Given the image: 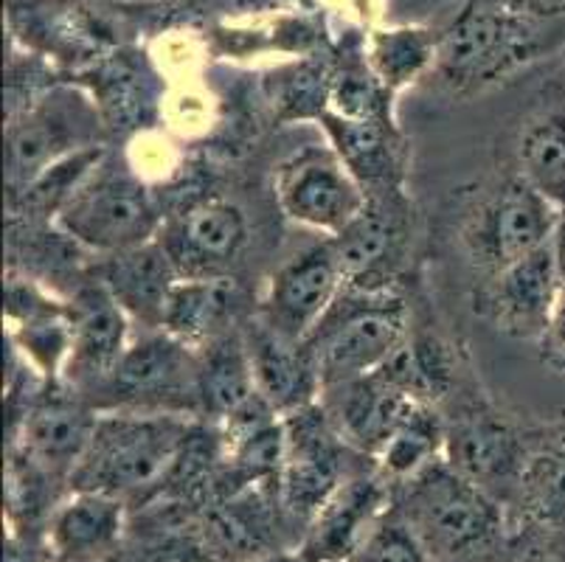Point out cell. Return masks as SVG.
Listing matches in <instances>:
<instances>
[{"label": "cell", "mask_w": 565, "mask_h": 562, "mask_svg": "<svg viewBox=\"0 0 565 562\" xmlns=\"http://www.w3.org/2000/svg\"><path fill=\"white\" fill-rule=\"evenodd\" d=\"M565 43V20H537L501 0H470L436 43V65L454 91H476Z\"/></svg>", "instance_id": "6da1fadb"}, {"label": "cell", "mask_w": 565, "mask_h": 562, "mask_svg": "<svg viewBox=\"0 0 565 562\" xmlns=\"http://www.w3.org/2000/svg\"><path fill=\"white\" fill-rule=\"evenodd\" d=\"M189 431L192 425L181 414L121 411L99 416L94 439L71 473V487L74 492L113 495L118 501L158 487L169 478Z\"/></svg>", "instance_id": "7a4b0ae2"}, {"label": "cell", "mask_w": 565, "mask_h": 562, "mask_svg": "<svg viewBox=\"0 0 565 562\" xmlns=\"http://www.w3.org/2000/svg\"><path fill=\"white\" fill-rule=\"evenodd\" d=\"M408 484V523L428 549L470 554L501 532L495 501L454 464H428Z\"/></svg>", "instance_id": "3957f363"}, {"label": "cell", "mask_w": 565, "mask_h": 562, "mask_svg": "<svg viewBox=\"0 0 565 562\" xmlns=\"http://www.w3.org/2000/svg\"><path fill=\"white\" fill-rule=\"evenodd\" d=\"M56 225L76 245L96 254H121L156 240L158 211L150 192L125 172L85 178L56 211Z\"/></svg>", "instance_id": "277c9868"}, {"label": "cell", "mask_w": 565, "mask_h": 562, "mask_svg": "<svg viewBox=\"0 0 565 562\" xmlns=\"http://www.w3.org/2000/svg\"><path fill=\"white\" fill-rule=\"evenodd\" d=\"M559 214L563 209L537 192L523 174L503 180L467 225V251L476 265L495 276L503 267L554 242Z\"/></svg>", "instance_id": "5b68a950"}, {"label": "cell", "mask_w": 565, "mask_h": 562, "mask_svg": "<svg viewBox=\"0 0 565 562\" xmlns=\"http://www.w3.org/2000/svg\"><path fill=\"white\" fill-rule=\"evenodd\" d=\"M90 147H96V113L76 93H49L9 124V189L18 198L51 167Z\"/></svg>", "instance_id": "8992f818"}, {"label": "cell", "mask_w": 565, "mask_h": 562, "mask_svg": "<svg viewBox=\"0 0 565 562\" xmlns=\"http://www.w3.org/2000/svg\"><path fill=\"white\" fill-rule=\"evenodd\" d=\"M186 343L167 335H147L127 347L105 389L113 405L152 414H178L200 402V360Z\"/></svg>", "instance_id": "52a82bcc"}, {"label": "cell", "mask_w": 565, "mask_h": 562, "mask_svg": "<svg viewBox=\"0 0 565 562\" xmlns=\"http://www.w3.org/2000/svg\"><path fill=\"white\" fill-rule=\"evenodd\" d=\"M323 389L352 383L383 369L405 343V309L399 301L352 307L332 327H318L310 340Z\"/></svg>", "instance_id": "ba28073f"}, {"label": "cell", "mask_w": 565, "mask_h": 562, "mask_svg": "<svg viewBox=\"0 0 565 562\" xmlns=\"http://www.w3.org/2000/svg\"><path fill=\"white\" fill-rule=\"evenodd\" d=\"M276 198L290 220L338 236L369 205L363 185L341 155L330 149H301L279 167Z\"/></svg>", "instance_id": "9c48e42d"}, {"label": "cell", "mask_w": 565, "mask_h": 562, "mask_svg": "<svg viewBox=\"0 0 565 562\" xmlns=\"http://www.w3.org/2000/svg\"><path fill=\"white\" fill-rule=\"evenodd\" d=\"M285 436V462L276 478L279 501L292 518L312 520L343 484V439L316 405L287 414Z\"/></svg>", "instance_id": "30bf717a"}, {"label": "cell", "mask_w": 565, "mask_h": 562, "mask_svg": "<svg viewBox=\"0 0 565 562\" xmlns=\"http://www.w3.org/2000/svg\"><path fill=\"white\" fill-rule=\"evenodd\" d=\"M341 282L343 267L335 245L323 242L310 247L270 278L262 321L290 340H310L323 318L330 316Z\"/></svg>", "instance_id": "8fae6325"}, {"label": "cell", "mask_w": 565, "mask_h": 562, "mask_svg": "<svg viewBox=\"0 0 565 562\" xmlns=\"http://www.w3.org/2000/svg\"><path fill=\"white\" fill-rule=\"evenodd\" d=\"M563 273H559L554 242L537 247L515 265L490 276L484 307L498 329L510 338L543 340L554 304H557Z\"/></svg>", "instance_id": "7c38bea8"}, {"label": "cell", "mask_w": 565, "mask_h": 562, "mask_svg": "<svg viewBox=\"0 0 565 562\" xmlns=\"http://www.w3.org/2000/svg\"><path fill=\"white\" fill-rule=\"evenodd\" d=\"M158 242L181 278H214L243 254L248 223L234 203L203 200L169 223Z\"/></svg>", "instance_id": "4fadbf2b"}, {"label": "cell", "mask_w": 565, "mask_h": 562, "mask_svg": "<svg viewBox=\"0 0 565 562\" xmlns=\"http://www.w3.org/2000/svg\"><path fill=\"white\" fill-rule=\"evenodd\" d=\"M71 329L68 374L74 383L105 385L127 352V312L96 278L74 293L65 307Z\"/></svg>", "instance_id": "5bb4252c"}, {"label": "cell", "mask_w": 565, "mask_h": 562, "mask_svg": "<svg viewBox=\"0 0 565 562\" xmlns=\"http://www.w3.org/2000/svg\"><path fill=\"white\" fill-rule=\"evenodd\" d=\"M245 347L254 365L256 391L276 414L287 416L312 405V396L323 385L307 340L285 338L262 321L248 332Z\"/></svg>", "instance_id": "9a60e30c"}, {"label": "cell", "mask_w": 565, "mask_h": 562, "mask_svg": "<svg viewBox=\"0 0 565 562\" xmlns=\"http://www.w3.org/2000/svg\"><path fill=\"white\" fill-rule=\"evenodd\" d=\"M385 487L377 478H349L310 520L301 554L307 562H347L377 526Z\"/></svg>", "instance_id": "2e32d148"}, {"label": "cell", "mask_w": 565, "mask_h": 562, "mask_svg": "<svg viewBox=\"0 0 565 562\" xmlns=\"http://www.w3.org/2000/svg\"><path fill=\"white\" fill-rule=\"evenodd\" d=\"M178 278L181 276L158 240L107 256L99 271V282L127 318H136L147 329H161L163 307Z\"/></svg>", "instance_id": "e0dca14e"}, {"label": "cell", "mask_w": 565, "mask_h": 562, "mask_svg": "<svg viewBox=\"0 0 565 562\" xmlns=\"http://www.w3.org/2000/svg\"><path fill=\"white\" fill-rule=\"evenodd\" d=\"M445 447L448 464H454L461 476L484 487L487 481L521 476L526 456L518 442L515 431L498 414L484 409H467L445 427Z\"/></svg>", "instance_id": "ac0fdd59"}, {"label": "cell", "mask_w": 565, "mask_h": 562, "mask_svg": "<svg viewBox=\"0 0 565 562\" xmlns=\"http://www.w3.org/2000/svg\"><path fill=\"white\" fill-rule=\"evenodd\" d=\"M99 416L74 394L49 391L34 402L23 420L25 456L45 470H68L79 464L94 439Z\"/></svg>", "instance_id": "d6986e66"}, {"label": "cell", "mask_w": 565, "mask_h": 562, "mask_svg": "<svg viewBox=\"0 0 565 562\" xmlns=\"http://www.w3.org/2000/svg\"><path fill=\"white\" fill-rule=\"evenodd\" d=\"M335 389H341V396L335 400V422L341 439L372 456L383 450L394 427L416 402L394 380L385 378L383 371L335 385Z\"/></svg>", "instance_id": "ffe728a7"}, {"label": "cell", "mask_w": 565, "mask_h": 562, "mask_svg": "<svg viewBox=\"0 0 565 562\" xmlns=\"http://www.w3.org/2000/svg\"><path fill=\"white\" fill-rule=\"evenodd\" d=\"M125 509L113 495L76 492L51 523V543L65 562H87L110 549L121 532Z\"/></svg>", "instance_id": "44dd1931"}, {"label": "cell", "mask_w": 565, "mask_h": 562, "mask_svg": "<svg viewBox=\"0 0 565 562\" xmlns=\"http://www.w3.org/2000/svg\"><path fill=\"white\" fill-rule=\"evenodd\" d=\"M200 405L205 414L234 416L245 409L259 391H256L254 365L245 340L217 338L200 358Z\"/></svg>", "instance_id": "7402d4cb"}, {"label": "cell", "mask_w": 565, "mask_h": 562, "mask_svg": "<svg viewBox=\"0 0 565 562\" xmlns=\"http://www.w3.org/2000/svg\"><path fill=\"white\" fill-rule=\"evenodd\" d=\"M234 287L228 278H178L163 307L161 329L181 343L209 340L231 309Z\"/></svg>", "instance_id": "603a6c76"}, {"label": "cell", "mask_w": 565, "mask_h": 562, "mask_svg": "<svg viewBox=\"0 0 565 562\" xmlns=\"http://www.w3.org/2000/svg\"><path fill=\"white\" fill-rule=\"evenodd\" d=\"M518 163L523 178L565 211V107L526 124L518 141Z\"/></svg>", "instance_id": "cb8c5ba5"}, {"label": "cell", "mask_w": 565, "mask_h": 562, "mask_svg": "<svg viewBox=\"0 0 565 562\" xmlns=\"http://www.w3.org/2000/svg\"><path fill=\"white\" fill-rule=\"evenodd\" d=\"M441 445H445L441 422L436 420V414H430L425 402H414L408 414L394 427L383 450L377 453L380 467L385 470V476L414 478L428 464H434Z\"/></svg>", "instance_id": "d4e9b609"}, {"label": "cell", "mask_w": 565, "mask_h": 562, "mask_svg": "<svg viewBox=\"0 0 565 562\" xmlns=\"http://www.w3.org/2000/svg\"><path fill=\"white\" fill-rule=\"evenodd\" d=\"M392 220L380 209H374V205H366L363 214L349 229L332 236L338 262L343 267V278L358 285L361 278L374 276L385 265V256H388V247H392Z\"/></svg>", "instance_id": "484cf974"}, {"label": "cell", "mask_w": 565, "mask_h": 562, "mask_svg": "<svg viewBox=\"0 0 565 562\" xmlns=\"http://www.w3.org/2000/svg\"><path fill=\"white\" fill-rule=\"evenodd\" d=\"M521 489L529 509L541 520H565V433L543 442L521 470Z\"/></svg>", "instance_id": "4316f807"}, {"label": "cell", "mask_w": 565, "mask_h": 562, "mask_svg": "<svg viewBox=\"0 0 565 562\" xmlns=\"http://www.w3.org/2000/svg\"><path fill=\"white\" fill-rule=\"evenodd\" d=\"M372 68L388 87L408 85L419 71L436 60V43L423 29L377 31L369 45Z\"/></svg>", "instance_id": "83f0119b"}, {"label": "cell", "mask_w": 565, "mask_h": 562, "mask_svg": "<svg viewBox=\"0 0 565 562\" xmlns=\"http://www.w3.org/2000/svg\"><path fill=\"white\" fill-rule=\"evenodd\" d=\"M347 562H428V545L408 520L380 518Z\"/></svg>", "instance_id": "f1b7e54d"}, {"label": "cell", "mask_w": 565, "mask_h": 562, "mask_svg": "<svg viewBox=\"0 0 565 562\" xmlns=\"http://www.w3.org/2000/svg\"><path fill=\"white\" fill-rule=\"evenodd\" d=\"M543 352H546L548 363L565 365V278L559 285L557 304H554L552 321H548L546 335H543Z\"/></svg>", "instance_id": "f546056e"}, {"label": "cell", "mask_w": 565, "mask_h": 562, "mask_svg": "<svg viewBox=\"0 0 565 562\" xmlns=\"http://www.w3.org/2000/svg\"><path fill=\"white\" fill-rule=\"evenodd\" d=\"M503 7L537 20H565V0H501Z\"/></svg>", "instance_id": "4dcf8cb0"}, {"label": "cell", "mask_w": 565, "mask_h": 562, "mask_svg": "<svg viewBox=\"0 0 565 562\" xmlns=\"http://www.w3.org/2000/svg\"><path fill=\"white\" fill-rule=\"evenodd\" d=\"M554 254H557L559 273H563V278H565V211H563V214H559L557 234H554Z\"/></svg>", "instance_id": "1f68e13d"}, {"label": "cell", "mask_w": 565, "mask_h": 562, "mask_svg": "<svg viewBox=\"0 0 565 562\" xmlns=\"http://www.w3.org/2000/svg\"><path fill=\"white\" fill-rule=\"evenodd\" d=\"M256 562H307V556L301 554H267V556H259Z\"/></svg>", "instance_id": "d6a6232c"}, {"label": "cell", "mask_w": 565, "mask_h": 562, "mask_svg": "<svg viewBox=\"0 0 565 562\" xmlns=\"http://www.w3.org/2000/svg\"><path fill=\"white\" fill-rule=\"evenodd\" d=\"M174 562H225L220 560V556H205V554H192V556H181V560H174Z\"/></svg>", "instance_id": "836d02e7"}]
</instances>
